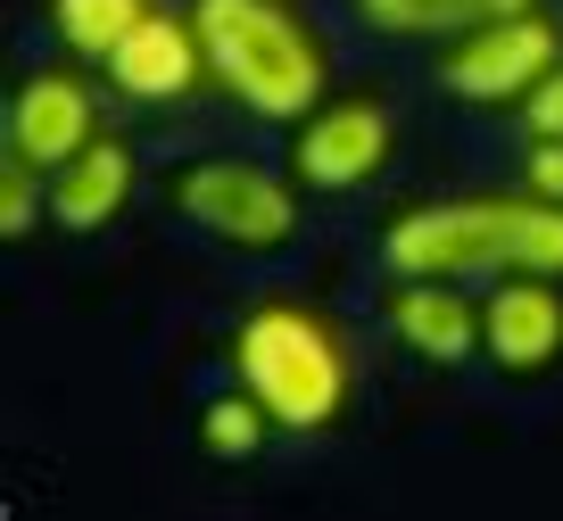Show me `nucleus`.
I'll list each match as a JSON object with an SVG mask.
<instances>
[{"mask_svg": "<svg viewBox=\"0 0 563 521\" xmlns=\"http://www.w3.org/2000/svg\"><path fill=\"white\" fill-rule=\"evenodd\" d=\"M389 157H398V117L373 91H332L323 108H307L290 124V174L316 199H349L365 182H382Z\"/></svg>", "mask_w": 563, "mask_h": 521, "instance_id": "6", "label": "nucleus"}, {"mask_svg": "<svg viewBox=\"0 0 563 521\" xmlns=\"http://www.w3.org/2000/svg\"><path fill=\"white\" fill-rule=\"evenodd\" d=\"M108 91L133 108H183L208 91V42H199V18H191V0H150V18L133 25V34L117 42V51L100 58Z\"/></svg>", "mask_w": 563, "mask_h": 521, "instance_id": "7", "label": "nucleus"}, {"mask_svg": "<svg viewBox=\"0 0 563 521\" xmlns=\"http://www.w3.org/2000/svg\"><path fill=\"white\" fill-rule=\"evenodd\" d=\"M299 174L290 166H257V157H191L175 174V215L191 232H208L216 248L241 257H282L299 241Z\"/></svg>", "mask_w": 563, "mask_h": 521, "instance_id": "4", "label": "nucleus"}, {"mask_svg": "<svg viewBox=\"0 0 563 521\" xmlns=\"http://www.w3.org/2000/svg\"><path fill=\"white\" fill-rule=\"evenodd\" d=\"M522 133L530 141H563V58H555V75L522 100Z\"/></svg>", "mask_w": 563, "mask_h": 521, "instance_id": "16", "label": "nucleus"}, {"mask_svg": "<svg viewBox=\"0 0 563 521\" xmlns=\"http://www.w3.org/2000/svg\"><path fill=\"white\" fill-rule=\"evenodd\" d=\"M224 365L274 414V431H290V439L332 431L356 398L349 331L323 307H307V298H257V307H241V323L224 340Z\"/></svg>", "mask_w": 563, "mask_h": 521, "instance_id": "3", "label": "nucleus"}, {"mask_svg": "<svg viewBox=\"0 0 563 521\" xmlns=\"http://www.w3.org/2000/svg\"><path fill=\"white\" fill-rule=\"evenodd\" d=\"M481 365L547 381L563 365V274H497L481 290Z\"/></svg>", "mask_w": 563, "mask_h": 521, "instance_id": "9", "label": "nucleus"}, {"mask_svg": "<svg viewBox=\"0 0 563 521\" xmlns=\"http://www.w3.org/2000/svg\"><path fill=\"white\" fill-rule=\"evenodd\" d=\"M389 281L448 274V281H497V274H563V208L530 182L514 191H456L415 199L382 224Z\"/></svg>", "mask_w": 563, "mask_h": 521, "instance_id": "1", "label": "nucleus"}, {"mask_svg": "<svg viewBox=\"0 0 563 521\" xmlns=\"http://www.w3.org/2000/svg\"><path fill=\"white\" fill-rule=\"evenodd\" d=\"M389 340L431 373L481 365V298L448 274H406L389 290Z\"/></svg>", "mask_w": 563, "mask_h": 521, "instance_id": "10", "label": "nucleus"}, {"mask_svg": "<svg viewBox=\"0 0 563 521\" xmlns=\"http://www.w3.org/2000/svg\"><path fill=\"white\" fill-rule=\"evenodd\" d=\"M133 199H141V149H133L124 133L84 141V149L51 174V224L75 232V241L124 224V208H133Z\"/></svg>", "mask_w": 563, "mask_h": 521, "instance_id": "11", "label": "nucleus"}, {"mask_svg": "<svg viewBox=\"0 0 563 521\" xmlns=\"http://www.w3.org/2000/svg\"><path fill=\"white\" fill-rule=\"evenodd\" d=\"M42 215H51V174L25 166L18 149H0V241H25Z\"/></svg>", "mask_w": 563, "mask_h": 521, "instance_id": "15", "label": "nucleus"}, {"mask_svg": "<svg viewBox=\"0 0 563 521\" xmlns=\"http://www.w3.org/2000/svg\"><path fill=\"white\" fill-rule=\"evenodd\" d=\"M356 9V25H373L382 42H456V34H473V25H489V18H514V9H530V0H349Z\"/></svg>", "mask_w": 563, "mask_h": 521, "instance_id": "12", "label": "nucleus"}, {"mask_svg": "<svg viewBox=\"0 0 563 521\" xmlns=\"http://www.w3.org/2000/svg\"><path fill=\"white\" fill-rule=\"evenodd\" d=\"M265 439H274V414H265L241 381L199 406V447H208L216 464H249V455H265Z\"/></svg>", "mask_w": 563, "mask_h": 521, "instance_id": "14", "label": "nucleus"}, {"mask_svg": "<svg viewBox=\"0 0 563 521\" xmlns=\"http://www.w3.org/2000/svg\"><path fill=\"white\" fill-rule=\"evenodd\" d=\"M42 18H51V34H58V51H67V58L100 67V58L150 18V0H42Z\"/></svg>", "mask_w": 563, "mask_h": 521, "instance_id": "13", "label": "nucleus"}, {"mask_svg": "<svg viewBox=\"0 0 563 521\" xmlns=\"http://www.w3.org/2000/svg\"><path fill=\"white\" fill-rule=\"evenodd\" d=\"M100 84L84 75V58L75 67H34L18 75V91H9V108H0V149H18L25 166L58 174L84 141H100Z\"/></svg>", "mask_w": 563, "mask_h": 521, "instance_id": "8", "label": "nucleus"}, {"mask_svg": "<svg viewBox=\"0 0 563 521\" xmlns=\"http://www.w3.org/2000/svg\"><path fill=\"white\" fill-rule=\"evenodd\" d=\"M555 58H563V25L530 0L514 18H489V25H473V34L440 42V51H431V75H440V91L464 100V108H514V117H522V100L555 75Z\"/></svg>", "mask_w": 563, "mask_h": 521, "instance_id": "5", "label": "nucleus"}, {"mask_svg": "<svg viewBox=\"0 0 563 521\" xmlns=\"http://www.w3.org/2000/svg\"><path fill=\"white\" fill-rule=\"evenodd\" d=\"M208 42V91L257 124H290L332 100V51L299 0H191Z\"/></svg>", "mask_w": 563, "mask_h": 521, "instance_id": "2", "label": "nucleus"}, {"mask_svg": "<svg viewBox=\"0 0 563 521\" xmlns=\"http://www.w3.org/2000/svg\"><path fill=\"white\" fill-rule=\"evenodd\" d=\"M522 182L563 208V141H530V149H522Z\"/></svg>", "mask_w": 563, "mask_h": 521, "instance_id": "17", "label": "nucleus"}]
</instances>
